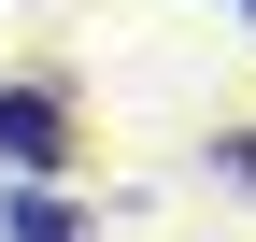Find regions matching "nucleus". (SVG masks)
<instances>
[{
    "label": "nucleus",
    "mask_w": 256,
    "mask_h": 242,
    "mask_svg": "<svg viewBox=\"0 0 256 242\" xmlns=\"http://www.w3.org/2000/svg\"><path fill=\"white\" fill-rule=\"evenodd\" d=\"M0 242H86V200L57 186V171H28V186L0 200Z\"/></svg>",
    "instance_id": "2"
},
{
    "label": "nucleus",
    "mask_w": 256,
    "mask_h": 242,
    "mask_svg": "<svg viewBox=\"0 0 256 242\" xmlns=\"http://www.w3.org/2000/svg\"><path fill=\"white\" fill-rule=\"evenodd\" d=\"M0 171H72V100H57L43 72L0 86Z\"/></svg>",
    "instance_id": "1"
},
{
    "label": "nucleus",
    "mask_w": 256,
    "mask_h": 242,
    "mask_svg": "<svg viewBox=\"0 0 256 242\" xmlns=\"http://www.w3.org/2000/svg\"><path fill=\"white\" fill-rule=\"evenodd\" d=\"M228 14H242V28H256V0H228Z\"/></svg>",
    "instance_id": "4"
},
{
    "label": "nucleus",
    "mask_w": 256,
    "mask_h": 242,
    "mask_svg": "<svg viewBox=\"0 0 256 242\" xmlns=\"http://www.w3.org/2000/svg\"><path fill=\"white\" fill-rule=\"evenodd\" d=\"M214 171H228V186L256 200V128H242V142H214Z\"/></svg>",
    "instance_id": "3"
}]
</instances>
